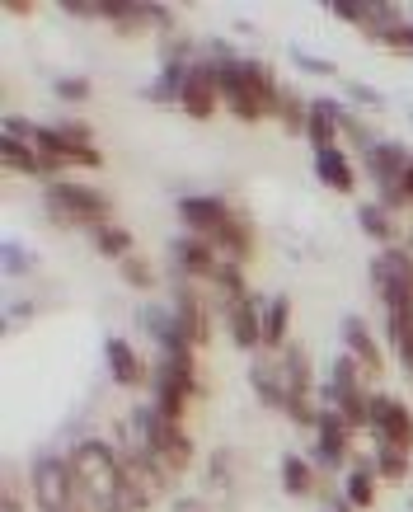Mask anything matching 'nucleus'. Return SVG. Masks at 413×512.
<instances>
[{"instance_id": "obj_1", "label": "nucleus", "mask_w": 413, "mask_h": 512, "mask_svg": "<svg viewBox=\"0 0 413 512\" xmlns=\"http://www.w3.org/2000/svg\"><path fill=\"white\" fill-rule=\"evenodd\" d=\"M71 470H76L80 489H85V503L94 512H118L123 508V484H127V470H123V456L99 442V437H85L71 456Z\"/></svg>"}, {"instance_id": "obj_2", "label": "nucleus", "mask_w": 413, "mask_h": 512, "mask_svg": "<svg viewBox=\"0 0 413 512\" xmlns=\"http://www.w3.org/2000/svg\"><path fill=\"white\" fill-rule=\"evenodd\" d=\"M43 207L57 226H71V231H104V226H113L108 193L80 184V179H52L43 188Z\"/></svg>"}, {"instance_id": "obj_3", "label": "nucleus", "mask_w": 413, "mask_h": 512, "mask_svg": "<svg viewBox=\"0 0 413 512\" xmlns=\"http://www.w3.org/2000/svg\"><path fill=\"white\" fill-rule=\"evenodd\" d=\"M132 442L151 451L155 461L165 466L169 480L193 466V437L184 433V423H169L155 404H141L137 414H132Z\"/></svg>"}, {"instance_id": "obj_4", "label": "nucleus", "mask_w": 413, "mask_h": 512, "mask_svg": "<svg viewBox=\"0 0 413 512\" xmlns=\"http://www.w3.org/2000/svg\"><path fill=\"white\" fill-rule=\"evenodd\" d=\"M29 480H33V503H38V512H94L90 503H85V489H80L71 461H62V456L33 461Z\"/></svg>"}, {"instance_id": "obj_5", "label": "nucleus", "mask_w": 413, "mask_h": 512, "mask_svg": "<svg viewBox=\"0 0 413 512\" xmlns=\"http://www.w3.org/2000/svg\"><path fill=\"white\" fill-rule=\"evenodd\" d=\"M151 390H155V400H151L155 409H160L169 423H184L188 400L198 395V357L193 353L160 357V362H155V376H151Z\"/></svg>"}, {"instance_id": "obj_6", "label": "nucleus", "mask_w": 413, "mask_h": 512, "mask_svg": "<svg viewBox=\"0 0 413 512\" xmlns=\"http://www.w3.org/2000/svg\"><path fill=\"white\" fill-rule=\"evenodd\" d=\"M371 282H376V292L385 301V315L390 311H413V254L409 249H381L376 259H371Z\"/></svg>"}, {"instance_id": "obj_7", "label": "nucleus", "mask_w": 413, "mask_h": 512, "mask_svg": "<svg viewBox=\"0 0 413 512\" xmlns=\"http://www.w3.org/2000/svg\"><path fill=\"white\" fill-rule=\"evenodd\" d=\"M367 428L376 433V447L413 451V414L395 395H371L367 400Z\"/></svg>"}, {"instance_id": "obj_8", "label": "nucleus", "mask_w": 413, "mask_h": 512, "mask_svg": "<svg viewBox=\"0 0 413 512\" xmlns=\"http://www.w3.org/2000/svg\"><path fill=\"white\" fill-rule=\"evenodd\" d=\"M352 433L357 428L338 409H320V419H315V456H320V466H343L348 461Z\"/></svg>"}, {"instance_id": "obj_9", "label": "nucleus", "mask_w": 413, "mask_h": 512, "mask_svg": "<svg viewBox=\"0 0 413 512\" xmlns=\"http://www.w3.org/2000/svg\"><path fill=\"white\" fill-rule=\"evenodd\" d=\"M221 104V90H216V71L212 66H188L184 90H179V109L193 118V123H207Z\"/></svg>"}, {"instance_id": "obj_10", "label": "nucleus", "mask_w": 413, "mask_h": 512, "mask_svg": "<svg viewBox=\"0 0 413 512\" xmlns=\"http://www.w3.org/2000/svg\"><path fill=\"white\" fill-rule=\"evenodd\" d=\"M235 207L226 198H207V193H193V198H179V221H184L188 235H198V240H212L221 231V221L230 217Z\"/></svg>"}, {"instance_id": "obj_11", "label": "nucleus", "mask_w": 413, "mask_h": 512, "mask_svg": "<svg viewBox=\"0 0 413 512\" xmlns=\"http://www.w3.org/2000/svg\"><path fill=\"white\" fill-rule=\"evenodd\" d=\"M221 320H226V329H230V339H235V348L254 353V348L263 343V306L254 301V296H240V301L221 306Z\"/></svg>"}, {"instance_id": "obj_12", "label": "nucleus", "mask_w": 413, "mask_h": 512, "mask_svg": "<svg viewBox=\"0 0 413 512\" xmlns=\"http://www.w3.org/2000/svg\"><path fill=\"white\" fill-rule=\"evenodd\" d=\"M174 320H179V334H184L193 348H202V343L212 339V315H207V306H202L198 292H193L184 278L174 287Z\"/></svg>"}, {"instance_id": "obj_13", "label": "nucleus", "mask_w": 413, "mask_h": 512, "mask_svg": "<svg viewBox=\"0 0 413 512\" xmlns=\"http://www.w3.org/2000/svg\"><path fill=\"white\" fill-rule=\"evenodd\" d=\"M174 268H179V278H207L221 268V254L212 249V240H198V235H179L174 240Z\"/></svg>"}, {"instance_id": "obj_14", "label": "nucleus", "mask_w": 413, "mask_h": 512, "mask_svg": "<svg viewBox=\"0 0 413 512\" xmlns=\"http://www.w3.org/2000/svg\"><path fill=\"white\" fill-rule=\"evenodd\" d=\"M212 249L226 259V264H240L245 268L249 259H254V226H249L240 212H230L226 221H221V231L212 235Z\"/></svg>"}, {"instance_id": "obj_15", "label": "nucleus", "mask_w": 413, "mask_h": 512, "mask_svg": "<svg viewBox=\"0 0 413 512\" xmlns=\"http://www.w3.org/2000/svg\"><path fill=\"white\" fill-rule=\"evenodd\" d=\"M409 160L413 156L399 146V141H376V146L367 151V174L376 179V188H381V193H390V188L399 184V174L409 170Z\"/></svg>"}, {"instance_id": "obj_16", "label": "nucleus", "mask_w": 413, "mask_h": 512, "mask_svg": "<svg viewBox=\"0 0 413 512\" xmlns=\"http://www.w3.org/2000/svg\"><path fill=\"white\" fill-rule=\"evenodd\" d=\"M104 357H108V376H113L118 386H127V390L146 386V362H141L137 348H132L127 339H108L104 343Z\"/></svg>"}, {"instance_id": "obj_17", "label": "nucleus", "mask_w": 413, "mask_h": 512, "mask_svg": "<svg viewBox=\"0 0 413 512\" xmlns=\"http://www.w3.org/2000/svg\"><path fill=\"white\" fill-rule=\"evenodd\" d=\"M343 348H348L352 357H357V367L371 376H381L385 372V357H381V343L371 339V329L357 320V315H348L343 320Z\"/></svg>"}, {"instance_id": "obj_18", "label": "nucleus", "mask_w": 413, "mask_h": 512, "mask_svg": "<svg viewBox=\"0 0 413 512\" xmlns=\"http://www.w3.org/2000/svg\"><path fill=\"white\" fill-rule=\"evenodd\" d=\"M0 151H5V170H10V174H29V179H57V165H52L47 156H38L29 141L0 137Z\"/></svg>"}, {"instance_id": "obj_19", "label": "nucleus", "mask_w": 413, "mask_h": 512, "mask_svg": "<svg viewBox=\"0 0 413 512\" xmlns=\"http://www.w3.org/2000/svg\"><path fill=\"white\" fill-rule=\"evenodd\" d=\"M277 372H282L287 400H310V395H315V372H310L306 348H287V353L277 357Z\"/></svg>"}, {"instance_id": "obj_20", "label": "nucleus", "mask_w": 413, "mask_h": 512, "mask_svg": "<svg viewBox=\"0 0 413 512\" xmlns=\"http://www.w3.org/2000/svg\"><path fill=\"white\" fill-rule=\"evenodd\" d=\"M315 174H320L324 188H334V193H357V170H352V160L343 146H334V151H315Z\"/></svg>"}, {"instance_id": "obj_21", "label": "nucleus", "mask_w": 413, "mask_h": 512, "mask_svg": "<svg viewBox=\"0 0 413 512\" xmlns=\"http://www.w3.org/2000/svg\"><path fill=\"white\" fill-rule=\"evenodd\" d=\"M338 132H343V109H338L334 99H315L310 104V123H306V137L315 141V151H334Z\"/></svg>"}, {"instance_id": "obj_22", "label": "nucleus", "mask_w": 413, "mask_h": 512, "mask_svg": "<svg viewBox=\"0 0 413 512\" xmlns=\"http://www.w3.org/2000/svg\"><path fill=\"white\" fill-rule=\"evenodd\" d=\"M287 329H291V296H268L263 301V353H273L287 343Z\"/></svg>"}, {"instance_id": "obj_23", "label": "nucleus", "mask_w": 413, "mask_h": 512, "mask_svg": "<svg viewBox=\"0 0 413 512\" xmlns=\"http://www.w3.org/2000/svg\"><path fill=\"white\" fill-rule=\"evenodd\" d=\"M249 381H254V390H259V404H268V409H282V404H287L282 372H277V357H259V362L249 367Z\"/></svg>"}, {"instance_id": "obj_24", "label": "nucleus", "mask_w": 413, "mask_h": 512, "mask_svg": "<svg viewBox=\"0 0 413 512\" xmlns=\"http://www.w3.org/2000/svg\"><path fill=\"white\" fill-rule=\"evenodd\" d=\"M357 226H362V231H367L376 245H385V249L399 240L395 221H390V212H385L381 202H362V207H357Z\"/></svg>"}, {"instance_id": "obj_25", "label": "nucleus", "mask_w": 413, "mask_h": 512, "mask_svg": "<svg viewBox=\"0 0 413 512\" xmlns=\"http://www.w3.org/2000/svg\"><path fill=\"white\" fill-rule=\"evenodd\" d=\"M390 343H395L404 376L413 381V311H390Z\"/></svg>"}, {"instance_id": "obj_26", "label": "nucleus", "mask_w": 413, "mask_h": 512, "mask_svg": "<svg viewBox=\"0 0 413 512\" xmlns=\"http://www.w3.org/2000/svg\"><path fill=\"white\" fill-rule=\"evenodd\" d=\"M137 240H132V231H127V226H104V231H94V249H99V254H104V259H118V264H123V259H132V254H137Z\"/></svg>"}, {"instance_id": "obj_27", "label": "nucleus", "mask_w": 413, "mask_h": 512, "mask_svg": "<svg viewBox=\"0 0 413 512\" xmlns=\"http://www.w3.org/2000/svg\"><path fill=\"white\" fill-rule=\"evenodd\" d=\"M282 489H287L291 498L315 494V470H310V461H301V456H282Z\"/></svg>"}, {"instance_id": "obj_28", "label": "nucleus", "mask_w": 413, "mask_h": 512, "mask_svg": "<svg viewBox=\"0 0 413 512\" xmlns=\"http://www.w3.org/2000/svg\"><path fill=\"white\" fill-rule=\"evenodd\" d=\"M212 287H216V296H221V306H230V301L249 296V287H245V268H240V264H226V259H221V268L212 273Z\"/></svg>"}, {"instance_id": "obj_29", "label": "nucleus", "mask_w": 413, "mask_h": 512, "mask_svg": "<svg viewBox=\"0 0 413 512\" xmlns=\"http://www.w3.org/2000/svg\"><path fill=\"white\" fill-rule=\"evenodd\" d=\"M343 494H348L352 508H371V503H376V470H371V461L367 466H357V470H348Z\"/></svg>"}, {"instance_id": "obj_30", "label": "nucleus", "mask_w": 413, "mask_h": 512, "mask_svg": "<svg viewBox=\"0 0 413 512\" xmlns=\"http://www.w3.org/2000/svg\"><path fill=\"white\" fill-rule=\"evenodd\" d=\"M277 123L287 127L291 137H306V123H310V104L301 99V94L282 90V104H277Z\"/></svg>"}, {"instance_id": "obj_31", "label": "nucleus", "mask_w": 413, "mask_h": 512, "mask_svg": "<svg viewBox=\"0 0 413 512\" xmlns=\"http://www.w3.org/2000/svg\"><path fill=\"white\" fill-rule=\"evenodd\" d=\"M123 282L127 287H137V292H151L155 287V268H151V259H141V254H132V259H123Z\"/></svg>"}, {"instance_id": "obj_32", "label": "nucleus", "mask_w": 413, "mask_h": 512, "mask_svg": "<svg viewBox=\"0 0 413 512\" xmlns=\"http://www.w3.org/2000/svg\"><path fill=\"white\" fill-rule=\"evenodd\" d=\"M376 202H381L385 212H404V207H413V160H409V170L399 174V184L390 188V193H381Z\"/></svg>"}, {"instance_id": "obj_33", "label": "nucleus", "mask_w": 413, "mask_h": 512, "mask_svg": "<svg viewBox=\"0 0 413 512\" xmlns=\"http://www.w3.org/2000/svg\"><path fill=\"white\" fill-rule=\"evenodd\" d=\"M376 475H381V480H404V475H409V451L376 447Z\"/></svg>"}, {"instance_id": "obj_34", "label": "nucleus", "mask_w": 413, "mask_h": 512, "mask_svg": "<svg viewBox=\"0 0 413 512\" xmlns=\"http://www.w3.org/2000/svg\"><path fill=\"white\" fill-rule=\"evenodd\" d=\"M90 76H62L57 80V85H52V94H57V99H66V104H85V99H90Z\"/></svg>"}, {"instance_id": "obj_35", "label": "nucleus", "mask_w": 413, "mask_h": 512, "mask_svg": "<svg viewBox=\"0 0 413 512\" xmlns=\"http://www.w3.org/2000/svg\"><path fill=\"white\" fill-rule=\"evenodd\" d=\"M324 10L338 19H348V24H357L362 29V19H367V0H324Z\"/></svg>"}, {"instance_id": "obj_36", "label": "nucleus", "mask_w": 413, "mask_h": 512, "mask_svg": "<svg viewBox=\"0 0 413 512\" xmlns=\"http://www.w3.org/2000/svg\"><path fill=\"white\" fill-rule=\"evenodd\" d=\"M62 15H71V19H104V0H62Z\"/></svg>"}, {"instance_id": "obj_37", "label": "nucleus", "mask_w": 413, "mask_h": 512, "mask_svg": "<svg viewBox=\"0 0 413 512\" xmlns=\"http://www.w3.org/2000/svg\"><path fill=\"white\" fill-rule=\"evenodd\" d=\"M291 62L301 66V71H310V76H334V66H329V62H315L310 52H291Z\"/></svg>"}, {"instance_id": "obj_38", "label": "nucleus", "mask_w": 413, "mask_h": 512, "mask_svg": "<svg viewBox=\"0 0 413 512\" xmlns=\"http://www.w3.org/2000/svg\"><path fill=\"white\" fill-rule=\"evenodd\" d=\"M348 94L357 99V104H371V109H381V94L371 90V85H362V80H352L348 85Z\"/></svg>"}, {"instance_id": "obj_39", "label": "nucleus", "mask_w": 413, "mask_h": 512, "mask_svg": "<svg viewBox=\"0 0 413 512\" xmlns=\"http://www.w3.org/2000/svg\"><path fill=\"white\" fill-rule=\"evenodd\" d=\"M62 132L71 141H80V146H94V127L90 123H62Z\"/></svg>"}, {"instance_id": "obj_40", "label": "nucleus", "mask_w": 413, "mask_h": 512, "mask_svg": "<svg viewBox=\"0 0 413 512\" xmlns=\"http://www.w3.org/2000/svg\"><path fill=\"white\" fill-rule=\"evenodd\" d=\"M5 268H10V273H19V268H24V254H19L15 245H5Z\"/></svg>"}, {"instance_id": "obj_41", "label": "nucleus", "mask_w": 413, "mask_h": 512, "mask_svg": "<svg viewBox=\"0 0 413 512\" xmlns=\"http://www.w3.org/2000/svg\"><path fill=\"white\" fill-rule=\"evenodd\" d=\"M5 10H10V15H33L29 0H5Z\"/></svg>"}, {"instance_id": "obj_42", "label": "nucleus", "mask_w": 413, "mask_h": 512, "mask_svg": "<svg viewBox=\"0 0 413 512\" xmlns=\"http://www.w3.org/2000/svg\"><path fill=\"white\" fill-rule=\"evenodd\" d=\"M174 512H207V508H202L198 498H184V503H174Z\"/></svg>"}, {"instance_id": "obj_43", "label": "nucleus", "mask_w": 413, "mask_h": 512, "mask_svg": "<svg viewBox=\"0 0 413 512\" xmlns=\"http://www.w3.org/2000/svg\"><path fill=\"white\" fill-rule=\"evenodd\" d=\"M0 512H24V508H19V498H15V489H5V508H0Z\"/></svg>"}, {"instance_id": "obj_44", "label": "nucleus", "mask_w": 413, "mask_h": 512, "mask_svg": "<svg viewBox=\"0 0 413 512\" xmlns=\"http://www.w3.org/2000/svg\"><path fill=\"white\" fill-rule=\"evenodd\" d=\"M338 512H348V508H338Z\"/></svg>"}]
</instances>
